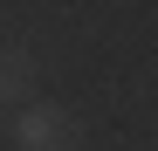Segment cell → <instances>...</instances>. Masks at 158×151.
I'll return each mask as SVG.
<instances>
[{
    "label": "cell",
    "mask_w": 158,
    "mask_h": 151,
    "mask_svg": "<svg viewBox=\"0 0 158 151\" xmlns=\"http://www.w3.org/2000/svg\"><path fill=\"white\" fill-rule=\"evenodd\" d=\"M7 131H14L21 151H76V144H83V137H76V117L62 103H28Z\"/></svg>",
    "instance_id": "6da1fadb"
},
{
    "label": "cell",
    "mask_w": 158,
    "mask_h": 151,
    "mask_svg": "<svg viewBox=\"0 0 158 151\" xmlns=\"http://www.w3.org/2000/svg\"><path fill=\"white\" fill-rule=\"evenodd\" d=\"M0 103H35V55L28 48H0Z\"/></svg>",
    "instance_id": "7a4b0ae2"
},
{
    "label": "cell",
    "mask_w": 158,
    "mask_h": 151,
    "mask_svg": "<svg viewBox=\"0 0 158 151\" xmlns=\"http://www.w3.org/2000/svg\"><path fill=\"white\" fill-rule=\"evenodd\" d=\"M0 131H7V124H0Z\"/></svg>",
    "instance_id": "3957f363"
}]
</instances>
